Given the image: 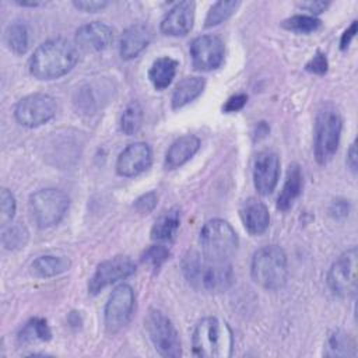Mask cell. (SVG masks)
Wrapping results in <instances>:
<instances>
[{
    "label": "cell",
    "instance_id": "3",
    "mask_svg": "<svg viewBox=\"0 0 358 358\" xmlns=\"http://www.w3.org/2000/svg\"><path fill=\"white\" fill-rule=\"evenodd\" d=\"M234 336L227 322L215 317H203L192 336L193 355L203 358H228L232 354Z\"/></svg>",
    "mask_w": 358,
    "mask_h": 358
},
{
    "label": "cell",
    "instance_id": "7",
    "mask_svg": "<svg viewBox=\"0 0 358 358\" xmlns=\"http://www.w3.org/2000/svg\"><path fill=\"white\" fill-rule=\"evenodd\" d=\"M69 206V196L59 189H41L29 196L31 215L39 228H50L59 224L66 215Z\"/></svg>",
    "mask_w": 358,
    "mask_h": 358
},
{
    "label": "cell",
    "instance_id": "24",
    "mask_svg": "<svg viewBox=\"0 0 358 358\" xmlns=\"http://www.w3.org/2000/svg\"><path fill=\"white\" fill-rule=\"evenodd\" d=\"M178 62L169 56L158 57L152 62L148 70V78L155 90H165L169 87L176 74Z\"/></svg>",
    "mask_w": 358,
    "mask_h": 358
},
{
    "label": "cell",
    "instance_id": "35",
    "mask_svg": "<svg viewBox=\"0 0 358 358\" xmlns=\"http://www.w3.org/2000/svg\"><path fill=\"white\" fill-rule=\"evenodd\" d=\"M306 71L309 73H313V74H317V76H323L327 73V69H329V62H327V57L323 52L317 50L315 53V56L306 63L305 66Z\"/></svg>",
    "mask_w": 358,
    "mask_h": 358
},
{
    "label": "cell",
    "instance_id": "1",
    "mask_svg": "<svg viewBox=\"0 0 358 358\" xmlns=\"http://www.w3.org/2000/svg\"><path fill=\"white\" fill-rule=\"evenodd\" d=\"M78 62L77 45L64 38H55L41 43L32 53L28 67L38 80L60 78Z\"/></svg>",
    "mask_w": 358,
    "mask_h": 358
},
{
    "label": "cell",
    "instance_id": "21",
    "mask_svg": "<svg viewBox=\"0 0 358 358\" xmlns=\"http://www.w3.org/2000/svg\"><path fill=\"white\" fill-rule=\"evenodd\" d=\"M204 87H206V80L201 77L190 76V77L182 78L176 84L172 92V98H171L172 108L180 109L186 106L187 103H190L192 101H194L197 96L201 95V92L204 91Z\"/></svg>",
    "mask_w": 358,
    "mask_h": 358
},
{
    "label": "cell",
    "instance_id": "13",
    "mask_svg": "<svg viewBox=\"0 0 358 358\" xmlns=\"http://www.w3.org/2000/svg\"><path fill=\"white\" fill-rule=\"evenodd\" d=\"M192 64L199 71H211L224 60V42L217 35H200L190 42Z\"/></svg>",
    "mask_w": 358,
    "mask_h": 358
},
{
    "label": "cell",
    "instance_id": "43",
    "mask_svg": "<svg viewBox=\"0 0 358 358\" xmlns=\"http://www.w3.org/2000/svg\"><path fill=\"white\" fill-rule=\"evenodd\" d=\"M267 133H268V126L264 122H259L257 126H256V136H257V138L264 137Z\"/></svg>",
    "mask_w": 358,
    "mask_h": 358
},
{
    "label": "cell",
    "instance_id": "25",
    "mask_svg": "<svg viewBox=\"0 0 358 358\" xmlns=\"http://www.w3.org/2000/svg\"><path fill=\"white\" fill-rule=\"evenodd\" d=\"M32 273L38 277H55L71 267V260L66 256H53V255H43L39 256L32 262Z\"/></svg>",
    "mask_w": 358,
    "mask_h": 358
},
{
    "label": "cell",
    "instance_id": "15",
    "mask_svg": "<svg viewBox=\"0 0 358 358\" xmlns=\"http://www.w3.org/2000/svg\"><path fill=\"white\" fill-rule=\"evenodd\" d=\"M280 176V158L274 151L264 150L257 154L253 165V183L259 194L268 196L277 186Z\"/></svg>",
    "mask_w": 358,
    "mask_h": 358
},
{
    "label": "cell",
    "instance_id": "40",
    "mask_svg": "<svg viewBox=\"0 0 358 358\" xmlns=\"http://www.w3.org/2000/svg\"><path fill=\"white\" fill-rule=\"evenodd\" d=\"M355 34H357V21H352L351 25L341 35V39H340V49L341 50H345L350 46Z\"/></svg>",
    "mask_w": 358,
    "mask_h": 358
},
{
    "label": "cell",
    "instance_id": "39",
    "mask_svg": "<svg viewBox=\"0 0 358 358\" xmlns=\"http://www.w3.org/2000/svg\"><path fill=\"white\" fill-rule=\"evenodd\" d=\"M73 6L81 11L85 13H96L103 10L108 6V1L105 0H78V1H73Z\"/></svg>",
    "mask_w": 358,
    "mask_h": 358
},
{
    "label": "cell",
    "instance_id": "20",
    "mask_svg": "<svg viewBox=\"0 0 358 358\" xmlns=\"http://www.w3.org/2000/svg\"><path fill=\"white\" fill-rule=\"evenodd\" d=\"M200 148V140L194 134H185L176 138L165 154V168L176 169L186 164Z\"/></svg>",
    "mask_w": 358,
    "mask_h": 358
},
{
    "label": "cell",
    "instance_id": "37",
    "mask_svg": "<svg viewBox=\"0 0 358 358\" xmlns=\"http://www.w3.org/2000/svg\"><path fill=\"white\" fill-rule=\"evenodd\" d=\"M350 213V203L344 199L334 200L329 207V214L333 220H344Z\"/></svg>",
    "mask_w": 358,
    "mask_h": 358
},
{
    "label": "cell",
    "instance_id": "9",
    "mask_svg": "<svg viewBox=\"0 0 358 358\" xmlns=\"http://www.w3.org/2000/svg\"><path fill=\"white\" fill-rule=\"evenodd\" d=\"M134 302V291L129 284H120L112 291L103 310V323L108 334L119 333L130 322Z\"/></svg>",
    "mask_w": 358,
    "mask_h": 358
},
{
    "label": "cell",
    "instance_id": "29",
    "mask_svg": "<svg viewBox=\"0 0 358 358\" xmlns=\"http://www.w3.org/2000/svg\"><path fill=\"white\" fill-rule=\"evenodd\" d=\"M28 239V229L20 222L4 225L1 231V245L6 250H18L27 245Z\"/></svg>",
    "mask_w": 358,
    "mask_h": 358
},
{
    "label": "cell",
    "instance_id": "44",
    "mask_svg": "<svg viewBox=\"0 0 358 358\" xmlns=\"http://www.w3.org/2000/svg\"><path fill=\"white\" fill-rule=\"evenodd\" d=\"M15 4H18V6H21V7H36V6H41L42 3H41V1H34V0H31V1H15Z\"/></svg>",
    "mask_w": 358,
    "mask_h": 358
},
{
    "label": "cell",
    "instance_id": "30",
    "mask_svg": "<svg viewBox=\"0 0 358 358\" xmlns=\"http://www.w3.org/2000/svg\"><path fill=\"white\" fill-rule=\"evenodd\" d=\"M239 1H235V0H228V1H217L214 3L207 15H206V20H204V27L206 28H211V27H215V25H220L221 22L227 21L235 11L236 8L239 7Z\"/></svg>",
    "mask_w": 358,
    "mask_h": 358
},
{
    "label": "cell",
    "instance_id": "38",
    "mask_svg": "<svg viewBox=\"0 0 358 358\" xmlns=\"http://www.w3.org/2000/svg\"><path fill=\"white\" fill-rule=\"evenodd\" d=\"M248 102V95L246 94H235L232 96H229L224 106H222V110L227 112V113H231V112H238L241 110Z\"/></svg>",
    "mask_w": 358,
    "mask_h": 358
},
{
    "label": "cell",
    "instance_id": "8",
    "mask_svg": "<svg viewBox=\"0 0 358 358\" xmlns=\"http://www.w3.org/2000/svg\"><path fill=\"white\" fill-rule=\"evenodd\" d=\"M148 337L159 355L178 358L182 355L179 333L172 320L158 309H150L144 319Z\"/></svg>",
    "mask_w": 358,
    "mask_h": 358
},
{
    "label": "cell",
    "instance_id": "23",
    "mask_svg": "<svg viewBox=\"0 0 358 358\" xmlns=\"http://www.w3.org/2000/svg\"><path fill=\"white\" fill-rule=\"evenodd\" d=\"M301 190H302L301 168L296 164H292L288 168L284 186H282L281 193H280V196L277 199V207L281 211H287L288 208H291L294 201L301 194Z\"/></svg>",
    "mask_w": 358,
    "mask_h": 358
},
{
    "label": "cell",
    "instance_id": "10",
    "mask_svg": "<svg viewBox=\"0 0 358 358\" xmlns=\"http://www.w3.org/2000/svg\"><path fill=\"white\" fill-rule=\"evenodd\" d=\"M357 248H350L338 256L327 273L329 288L340 298H351L357 292Z\"/></svg>",
    "mask_w": 358,
    "mask_h": 358
},
{
    "label": "cell",
    "instance_id": "17",
    "mask_svg": "<svg viewBox=\"0 0 358 358\" xmlns=\"http://www.w3.org/2000/svg\"><path fill=\"white\" fill-rule=\"evenodd\" d=\"M194 7L193 1L176 3L162 18L161 32L169 36L186 35L194 22Z\"/></svg>",
    "mask_w": 358,
    "mask_h": 358
},
{
    "label": "cell",
    "instance_id": "12",
    "mask_svg": "<svg viewBox=\"0 0 358 358\" xmlns=\"http://www.w3.org/2000/svg\"><path fill=\"white\" fill-rule=\"evenodd\" d=\"M136 271V264L127 256H115L99 263L88 281V292L98 294L105 287L130 277Z\"/></svg>",
    "mask_w": 358,
    "mask_h": 358
},
{
    "label": "cell",
    "instance_id": "42",
    "mask_svg": "<svg viewBox=\"0 0 358 358\" xmlns=\"http://www.w3.org/2000/svg\"><path fill=\"white\" fill-rule=\"evenodd\" d=\"M347 166L350 168V171L352 173L357 172V145H355V141H352L350 148H348V152H347Z\"/></svg>",
    "mask_w": 358,
    "mask_h": 358
},
{
    "label": "cell",
    "instance_id": "5",
    "mask_svg": "<svg viewBox=\"0 0 358 358\" xmlns=\"http://www.w3.org/2000/svg\"><path fill=\"white\" fill-rule=\"evenodd\" d=\"M238 235L232 225L221 218L207 221L200 231L201 255L215 262H229L238 248Z\"/></svg>",
    "mask_w": 358,
    "mask_h": 358
},
{
    "label": "cell",
    "instance_id": "16",
    "mask_svg": "<svg viewBox=\"0 0 358 358\" xmlns=\"http://www.w3.org/2000/svg\"><path fill=\"white\" fill-rule=\"evenodd\" d=\"M115 38L113 28L101 21H92L76 31V45L87 52L108 49Z\"/></svg>",
    "mask_w": 358,
    "mask_h": 358
},
{
    "label": "cell",
    "instance_id": "41",
    "mask_svg": "<svg viewBox=\"0 0 358 358\" xmlns=\"http://www.w3.org/2000/svg\"><path fill=\"white\" fill-rule=\"evenodd\" d=\"M299 6L303 10L309 11L310 14H320L329 7V3L327 1H303Z\"/></svg>",
    "mask_w": 358,
    "mask_h": 358
},
{
    "label": "cell",
    "instance_id": "32",
    "mask_svg": "<svg viewBox=\"0 0 358 358\" xmlns=\"http://www.w3.org/2000/svg\"><path fill=\"white\" fill-rule=\"evenodd\" d=\"M282 27L288 31L298 34H310L317 31L322 27V21L315 15L296 14L282 21Z\"/></svg>",
    "mask_w": 358,
    "mask_h": 358
},
{
    "label": "cell",
    "instance_id": "6",
    "mask_svg": "<svg viewBox=\"0 0 358 358\" xmlns=\"http://www.w3.org/2000/svg\"><path fill=\"white\" fill-rule=\"evenodd\" d=\"M343 120L334 108L322 109L315 122V158L319 165L331 161L338 150Z\"/></svg>",
    "mask_w": 358,
    "mask_h": 358
},
{
    "label": "cell",
    "instance_id": "36",
    "mask_svg": "<svg viewBox=\"0 0 358 358\" xmlns=\"http://www.w3.org/2000/svg\"><path fill=\"white\" fill-rule=\"evenodd\" d=\"M157 203H158L157 193L155 192H148V193L141 194L138 199H136L134 208L140 214H148L157 207Z\"/></svg>",
    "mask_w": 358,
    "mask_h": 358
},
{
    "label": "cell",
    "instance_id": "22",
    "mask_svg": "<svg viewBox=\"0 0 358 358\" xmlns=\"http://www.w3.org/2000/svg\"><path fill=\"white\" fill-rule=\"evenodd\" d=\"M180 225V210L169 208L154 222L151 228V239L155 242H172L176 238Z\"/></svg>",
    "mask_w": 358,
    "mask_h": 358
},
{
    "label": "cell",
    "instance_id": "27",
    "mask_svg": "<svg viewBox=\"0 0 358 358\" xmlns=\"http://www.w3.org/2000/svg\"><path fill=\"white\" fill-rule=\"evenodd\" d=\"M52 338L50 327L43 317L29 319L18 333L21 344H32L35 341H49Z\"/></svg>",
    "mask_w": 358,
    "mask_h": 358
},
{
    "label": "cell",
    "instance_id": "31",
    "mask_svg": "<svg viewBox=\"0 0 358 358\" xmlns=\"http://www.w3.org/2000/svg\"><path fill=\"white\" fill-rule=\"evenodd\" d=\"M143 124V108L137 101H131L120 116V129L124 134H136Z\"/></svg>",
    "mask_w": 358,
    "mask_h": 358
},
{
    "label": "cell",
    "instance_id": "18",
    "mask_svg": "<svg viewBox=\"0 0 358 358\" xmlns=\"http://www.w3.org/2000/svg\"><path fill=\"white\" fill-rule=\"evenodd\" d=\"M152 41V29L147 24L130 25L120 38L119 52L122 59L131 60L137 57Z\"/></svg>",
    "mask_w": 358,
    "mask_h": 358
},
{
    "label": "cell",
    "instance_id": "2",
    "mask_svg": "<svg viewBox=\"0 0 358 358\" xmlns=\"http://www.w3.org/2000/svg\"><path fill=\"white\" fill-rule=\"evenodd\" d=\"M182 271L190 285L208 292L227 291L234 281L232 264L204 257L200 252L189 250L182 260Z\"/></svg>",
    "mask_w": 358,
    "mask_h": 358
},
{
    "label": "cell",
    "instance_id": "26",
    "mask_svg": "<svg viewBox=\"0 0 358 358\" xmlns=\"http://www.w3.org/2000/svg\"><path fill=\"white\" fill-rule=\"evenodd\" d=\"M326 357H355L357 347L348 333L341 329H334L329 333L324 347Z\"/></svg>",
    "mask_w": 358,
    "mask_h": 358
},
{
    "label": "cell",
    "instance_id": "19",
    "mask_svg": "<svg viewBox=\"0 0 358 358\" xmlns=\"http://www.w3.org/2000/svg\"><path fill=\"white\" fill-rule=\"evenodd\" d=\"M241 218L250 235H262L270 225V214L267 206L257 199H248L241 208Z\"/></svg>",
    "mask_w": 358,
    "mask_h": 358
},
{
    "label": "cell",
    "instance_id": "14",
    "mask_svg": "<svg viewBox=\"0 0 358 358\" xmlns=\"http://www.w3.org/2000/svg\"><path fill=\"white\" fill-rule=\"evenodd\" d=\"M152 162V152L147 143L129 144L117 157L116 172L124 178H133L145 172Z\"/></svg>",
    "mask_w": 358,
    "mask_h": 358
},
{
    "label": "cell",
    "instance_id": "11",
    "mask_svg": "<svg viewBox=\"0 0 358 358\" xmlns=\"http://www.w3.org/2000/svg\"><path fill=\"white\" fill-rule=\"evenodd\" d=\"M56 115L55 99L42 92L29 94L21 98L15 108L14 116L17 122L25 127H38L48 123Z\"/></svg>",
    "mask_w": 358,
    "mask_h": 358
},
{
    "label": "cell",
    "instance_id": "33",
    "mask_svg": "<svg viewBox=\"0 0 358 358\" xmlns=\"http://www.w3.org/2000/svg\"><path fill=\"white\" fill-rule=\"evenodd\" d=\"M171 256V252L166 246L164 245H152L148 249L144 250L141 255V262L152 267L154 270H158Z\"/></svg>",
    "mask_w": 358,
    "mask_h": 358
},
{
    "label": "cell",
    "instance_id": "34",
    "mask_svg": "<svg viewBox=\"0 0 358 358\" xmlns=\"http://www.w3.org/2000/svg\"><path fill=\"white\" fill-rule=\"evenodd\" d=\"M15 208H17V204L13 193L8 189L3 187L0 192V222L3 227L13 220L15 214Z\"/></svg>",
    "mask_w": 358,
    "mask_h": 358
},
{
    "label": "cell",
    "instance_id": "4",
    "mask_svg": "<svg viewBox=\"0 0 358 358\" xmlns=\"http://www.w3.org/2000/svg\"><path fill=\"white\" fill-rule=\"evenodd\" d=\"M252 280L264 289L277 291L288 278V260L285 252L277 245H267L253 253L250 264Z\"/></svg>",
    "mask_w": 358,
    "mask_h": 358
},
{
    "label": "cell",
    "instance_id": "28",
    "mask_svg": "<svg viewBox=\"0 0 358 358\" xmlns=\"http://www.w3.org/2000/svg\"><path fill=\"white\" fill-rule=\"evenodd\" d=\"M4 38L8 49L14 53L22 55L27 52L29 45V31L25 22L14 21L8 24V27L6 28Z\"/></svg>",
    "mask_w": 358,
    "mask_h": 358
}]
</instances>
